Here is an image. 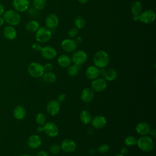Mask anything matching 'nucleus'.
Returning a JSON list of instances; mask_svg holds the SVG:
<instances>
[{"label": "nucleus", "instance_id": "1", "mask_svg": "<svg viewBox=\"0 0 156 156\" xmlns=\"http://www.w3.org/2000/svg\"><path fill=\"white\" fill-rule=\"evenodd\" d=\"M93 63L94 66L100 68H105L109 63L110 57L107 52L100 50L97 51L93 56Z\"/></svg>", "mask_w": 156, "mask_h": 156}, {"label": "nucleus", "instance_id": "2", "mask_svg": "<svg viewBox=\"0 0 156 156\" xmlns=\"http://www.w3.org/2000/svg\"><path fill=\"white\" fill-rule=\"evenodd\" d=\"M2 18L4 22L12 26H17L21 22V16L19 13L12 9H9L4 12L2 15Z\"/></svg>", "mask_w": 156, "mask_h": 156}, {"label": "nucleus", "instance_id": "3", "mask_svg": "<svg viewBox=\"0 0 156 156\" xmlns=\"http://www.w3.org/2000/svg\"><path fill=\"white\" fill-rule=\"evenodd\" d=\"M52 37L51 30L46 27H40L35 34V39L37 42L40 43H45L48 42Z\"/></svg>", "mask_w": 156, "mask_h": 156}, {"label": "nucleus", "instance_id": "4", "mask_svg": "<svg viewBox=\"0 0 156 156\" xmlns=\"http://www.w3.org/2000/svg\"><path fill=\"white\" fill-rule=\"evenodd\" d=\"M136 144L138 147L144 152H150L154 148V142L152 139L146 135H143L137 140Z\"/></svg>", "mask_w": 156, "mask_h": 156}, {"label": "nucleus", "instance_id": "5", "mask_svg": "<svg viewBox=\"0 0 156 156\" xmlns=\"http://www.w3.org/2000/svg\"><path fill=\"white\" fill-rule=\"evenodd\" d=\"M27 71L29 74L35 78L40 77L44 73L43 66L38 62H32L27 67Z\"/></svg>", "mask_w": 156, "mask_h": 156}, {"label": "nucleus", "instance_id": "6", "mask_svg": "<svg viewBox=\"0 0 156 156\" xmlns=\"http://www.w3.org/2000/svg\"><path fill=\"white\" fill-rule=\"evenodd\" d=\"M155 13L151 9L142 11L138 15V21L145 24H149L155 20Z\"/></svg>", "mask_w": 156, "mask_h": 156}, {"label": "nucleus", "instance_id": "7", "mask_svg": "<svg viewBox=\"0 0 156 156\" xmlns=\"http://www.w3.org/2000/svg\"><path fill=\"white\" fill-rule=\"evenodd\" d=\"M88 58L87 54L83 50H78L73 52L71 57V62L74 64L80 66L81 65L85 63Z\"/></svg>", "mask_w": 156, "mask_h": 156}, {"label": "nucleus", "instance_id": "8", "mask_svg": "<svg viewBox=\"0 0 156 156\" xmlns=\"http://www.w3.org/2000/svg\"><path fill=\"white\" fill-rule=\"evenodd\" d=\"M78 44L76 42L75 40L73 38H66L63 40L61 43L62 49L66 52H73L76 51Z\"/></svg>", "mask_w": 156, "mask_h": 156}, {"label": "nucleus", "instance_id": "9", "mask_svg": "<svg viewBox=\"0 0 156 156\" xmlns=\"http://www.w3.org/2000/svg\"><path fill=\"white\" fill-rule=\"evenodd\" d=\"M43 132L50 137H55L58 134V128L53 122H48L43 125Z\"/></svg>", "mask_w": 156, "mask_h": 156}, {"label": "nucleus", "instance_id": "10", "mask_svg": "<svg viewBox=\"0 0 156 156\" xmlns=\"http://www.w3.org/2000/svg\"><path fill=\"white\" fill-rule=\"evenodd\" d=\"M91 87L94 91H103L107 87V80L104 78H96L91 82Z\"/></svg>", "mask_w": 156, "mask_h": 156}, {"label": "nucleus", "instance_id": "11", "mask_svg": "<svg viewBox=\"0 0 156 156\" xmlns=\"http://www.w3.org/2000/svg\"><path fill=\"white\" fill-rule=\"evenodd\" d=\"M12 5L15 11L23 13L28 10L29 1V0H13Z\"/></svg>", "mask_w": 156, "mask_h": 156}, {"label": "nucleus", "instance_id": "12", "mask_svg": "<svg viewBox=\"0 0 156 156\" xmlns=\"http://www.w3.org/2000/svg\"><path fill=\"white\" fill-rule=\"evenodd\" d=\"M42 57L46 60H52L57 56L56 49L51 46H45L42 47L41 51Z\"/></svg>", "mask_w": 156, "mask_h": 156}, {"label": "nucleus", "instance_id": "13", "mask_svg": "<svg viewBox=\"0 0 156 156\" xmlns=\"http://www.w3.org/2000/svg\"><path fill=\"white\" fill-rule=\"evenodd\" d=\"M59 23V20L57 15L54 13L48 14L45 18V24L46 27L51 29H55Z\"/></svg>", "mask_w": 156, "mask_h": 156}, {"label": "nucleus", "instance_id": "14", "mask_svg": "<svg viewBox=\"0 0 156 156\" xmlns=\"http://www.w3.org/2000/svg\"><path fill=\"white\" fill-rule=\"evenodd\" d=\"M60 147L65 152H72L76 149V144L73 140L66 138L62 141Z\"/></svg>", "mask_w": 156, "mask_h": 156}, {"label": "nucleus", "instance_id": "15", "mask_svg": "<svg viewBox=\"0 0 156 156\" xmlns=\"http://www.w3.org/2000/svg\"><path fill=\"white\" fill-rule=\"evenodd\" d=\"M60 103L57 100L50 101L46 105L47 112L51 116L56 115L60 110Z\"/></svg>", "mask_w": 156, "mask_h": 156}, {"label": "nucleus", "instance_id": "16", "mask_svg": "<svg viewBox=\"0 0 156 156\" xmlns=\"http://www.w3.org/2000/svg\"><path fill=\"white\" fill-rule=\"evenodd\" d=\"M130 11L134 21H138V15L142 12V4L139 1H134L130 6Z\"/></svg>", "mask_w": 156, "mask_h": 156}, {"label": "nucleus", "instance_id": "17", "mask_svg": "<svg viewBox=\"0 0 156 156\" xmlns=\"http://www.w3.org/2000/svg\"><path fill=\"white\" fill-rule=\"evenodd\" d=\"M85 75L88 79L94 80L100 75V69L94 65H91L87 68Z\"/></svg>", "mask_w": 156, "mask_h": 156}, {"label": "nucleus", "instance_id": "18", "mask_svg": "<svg viewBox=\"0 0 156 156\" xmlns=\"http://www.w3.org/2000/svg\"><path fill=\"white\" fill-rule=\"evenodd\" d=\"M91 125L94 128L100 129L103 128L105 126L107 123V120L104 116L102 115H98L91 119Z\"/></svg>", "mask_w": 156, "mask_h": 156}, {"label": "nucleus", "instance_id": "19", "mask_svg": "<svg viewBox=\"0 0 156 156\" xmlns=\"http://www.w3.org/2000/svg\"><path fill=\"white\" fill-rule=\"evenodd\" d=\"M3 35L4 37L9 40L15 39L17 36V32L12 26H7L3 29Z\"/></svg>", "mask_w": 156, "mask_h": 156}, {"label": "nucleus", "instance_id": "20", "mask_svg": "<svg viewBox=\"0 0 156 156\" xmlns=\"http://www.w3.org/2000/svg\"><path fill=\"white\" fill-rule=\"evenodd\" d=\"M94 98V91L91 88H84L80 94V99L84 102H90Z\"/></svg>", "mask_w": 156, "mask_h": 156}, {"label": "nucleus", "instance_id": "21", "mask_svg": "<svg viewBox=\"0 0 156 156\" xmlns=\"http://www.w3.org/2000/svg\"><path fill=\"white\" fill-rule=\"evenodd\" d=\"M13 115L16 119L21 120L26 115V110L23 105H16L13 110Z\"/></svg>", "mask_w": 156, "mask_h": 156}, {"label": "nucleus", "instance_id": "22", "mask_svg": "<svg viewBox=\"0 0 156 156\" xmlns=\"http://www.w3.org/2000/svg\"><path fill=\"white\" fill-rule=\"evenodd\" d=\"M41 144V138L37 135H32L27 139V145L32 149L38 148Z\"/></svg>", "mask_w": 156, "mask_h": 156}, {"label": "nucleus", "instance_id": "23", "mask_svg": "<svg viewBox=\"0 0 156 156\" xmlns=\"http://www.w3.org/2000/svg\"><path fill=\"white\" fill-rule=\"evenodd\" d=\"M151 129L149 124L146 122H139L136 126V132L142 136L149 134Z\"/></svg>", "mask_w": 156, "mask_h": 156}, {"label": "nucleus", "instance_id": "24", "mask_svg": "<svg viewBox=\"0 0 156 156\" xmlns=\"http://www.w3.org/2000/svg\"><path fill=\"white\" fill-rule=\"evenodd\" d=\"M57 63L60 67L68 68L71 65V59L66 54H62L57 58Z\"/></svg>", "mask_w": 156, "mask_h": 156}, {"label": "nucleus", "instance_id": "25", "mask_svg": "<svg viewBox=\"0 0 156 156\" xmlns=\"http://www.w3.org/2000/svg\"><path fill=\"white\" fill-rule=\"evenodd\" d=\"M39 23L36 20H30L26 24V29L27 32L34 33L36 32L40 27Z\"/></svg>", "mask_w": 156, "mask_h": 156}, {"label": "nucleus", "instance_id": "26", "mask_svg": "<svg viewBox=\"0 0 156 156\" xmlns=\"http://www.w3.org/2000/svg\"><path fill=\"white\" fill-rule=\"evenodd\" d=\"M92 117L90 112L88 110H83L80 114V119L84 124H88L91 121Z\"/></svg>", "mask_w": 156, "mask_h": 156}, {"label": "nucleus", "instance_id": "27", "mask_svg": "<svg viewBox=\"0 0 156 156\" xmlns=\"http://www.w3.org/2000/svg\"><path fill=\"white\" fill-rule=\"evenodd\" d=\"M117 77V72L113 68H110L108 70L106 69L104 78L107 81L114 80Z\"/></svg>", "mask_w": 156, "mask_h": 156}, {"label": "nucleus", "instance_id": "28", "mask_svg": "<svg viewBox=\"0 0 156 156\" xmlns=\"http://www.w3.org/2000/svg\"><path fill=\"white\" fill-rule=\"evenodd\" d=\"M41 77L43 78V80L47 83H53L56 80V76L52 71H48L44 73Z\"/></svg>", "mask_w": 156, "mask_h": 156}, {"label": "nucleus", "instance_id": "29", "mask_svg": "<svg viewBox=\"0 0 156 156\" xmlns=\"http://www.w3.org/2000/svg\"><path fill=\"white\" fill-rule=\"evenodd\" d=\"M80 66L74 64L68 67L67 73L70 77H74L77 76L79 71H80Z\"/></svg>", "mask_w": 156, "mask_h": 156}, {"label": "nucleus", "instance_id": "30", "mask_svg": "<svg viewBox=\"0 0 156 156\" xmlns=\"http://www.w3.org/2000/svg\"><path fill=\"white\" fill-rule=\"evenodd\" d=\"M46 4V0H32V5L34 8L37 10H43Z\"/></svg>", "mask_w": 156, "mask_h": 156}, {"label": "nucleus", "instance_id": "31", "mask_svg": "<svg viewBox=\"0 0 156 156\" xmlns=\"http://www.w3.org/2000/svg\"><path fill=\"white\" fill-rule=\"evenodd\" d=\"M85 23H86L84 18L81 16H77L74 21L75 27H76L77 29H83L85 26Z\"/></svg>", "mask_w": 156, "mask_h": 156}, {"label": "nucleus", "instance_id": "32", "mask_svg": "<svg viewBox=\"0 0 156 156\" xmlns=\"http://www.w3.org/2000/svg\"><path fill=\"white\" fill-rule=\"evenodd\" d=\"M137 139L133 136H128L124 140V144L127 146H134L136 144Z\"/></svg>", "mask_w": 156, "mask_h": 156}, {"label": "nucleus", "instance_id": "33", "mask_svg": "<svg viewBox=\"0 0 156 156\" xmlns=\"http://www.w3.org/2000/svg\"><path fill=\"white\" fill-rule=\"evenodd\" d=\"M46 118L45 115L42 113H38L36 115L35 121L39 126H43L45 124Z\"/></svg>", "mask_w": 156, "mask_h": 156}, {"label": "nucleus", "instance_id": "34", "mask_svg": "<svg viewBox=\"0 0 156 156\" xmlns=\"http://www.w3.org/2000/svg\"><path fill=\"white\" fill-rule=\"evenodd\" d=\"M78 34H79V29H77L75 27H71L68 32V35L70 38H73L76 37Z\"/></svg>", "mask_w": 156, "mask_h": 156}, {"label": "nucleus", "instance_id": "35", "mask_svg": "<svg viewBox=\"0 0 156 156\" xmlns=\"http://www.w3.org/2000/svg\"><path fill=\"white\" fill-rule=\"evenodd\" d=\"M61 150V147L57 144H53L49 147V151L52 154H57L60 152Z\"/></svg>", "mask_w": 156, "mask_h": 156}, {"label": "nucleus", "instance_id": "36", "mask_svg": "<svg viewBox=\"0 0 156 156\" xmlns=\"http://www.w3.org/2000/svg\"><path fill=\"white\" fill-rule=\"evenodd\" d=\"M109 149H110V147L108 144H102L98 147V151L99 152H100L101 154H105V153L109 151Z\"/></svg>", "mask_w": 156, "mask_h": 156}, {"label": "nucleus", "instance_id": "37", "mask_svg": "<svg viewBox=\"0 0 156 156\" xmlns=\"http://www.w3.org/2000/svg\"><path fill=\"white\" fill-rule=\"evenodd\" d=\"M32 48L34 51H35L36 52H38V51H41L42 46L41 45V43H40L38 42H36V43H34L32 44Z\"/></svg>", "mask_w": 156, "mask_h": 156}, {"label": "nucleus", "instance_id": "38", "mask_svg": "<svg viewBox=\"0 0 156 156\" xmlns=\"http://www.w3.org/2000/svg\"><path fill=\"white\" fill-rule=\"evenodd\" d=\"M43 68H44V71L46 72L51 71L54 69V66L51 63H48L43 66Z\"/></svg>", "mask_w": 156, "mask_h": 156}, {"label": "nucleus", "instance_id": "39", "mask_svg": "<svg viewBox=\"0 0 156 156\" xmlns=\"http://www.w3.org/2000/svg\"><path fill=\"white\" fill-rule=\"evenodd\" d=\"M66 98V95L65 94H63V93H61L57 97V101L59 103H62V102L65 101Z\"/></svg>", "mask_w": 156, "mask_h": 156}, {"label": "nucleus", "instance_id": "40", "mask_svg": "<svg viewBox=\"0 0 156 156\" xmlns=\"http://www.w3.org/2000/svg\"><path fill=\"white\" fill-rule=\"evenodd\" d=\"M120 152H121V154L125 155H126V154H127L128 150H127V149L126 147H122L121 148Z\"/></svg>", "mask_w": 156, "mask_h": 156}, {"label": "nucleus", "instance_id": "41", "mask_svg": "<svg viewBox=\"0 0 156 156\" xmlns=\"http://www.w3.org/2000/svg\"><path fill=\"white\" fill-rule=\"evenodd\" d=\"M76 42L77 43V44H80L83 42V38L81 36H77L75 40Z\"/></svg>", "mask_w": 156, "mask_h": 156}, {"label": "nucleus", "instance_id": "42", "mask_svg": "<svg viewBox=\"0 0 156 156\" xmlns=\"http://www.w3.org/2000/svg\"><path fill=\"white\" fill-rule=\"evenodd\" d=\"M37 156H49V155L46 152L44 151H40L37 153Z\"/></svg>", "mask_w": 156, "mask_h": 156}, {"label": "nucleus", "instance_id": "43", "mask_svg": "<svg viewBox=\"0 0 156 156\" xmlns=\"http://www.w3.org/2000/svg\"><path fill=\"white\" fill-rule=\"evenodd\" d=\"M149 133L151 135V136H152L154 138H155V136H156V130H155V129L154 128L152 129H151V130L149 132Z\"/></svg>", "mask_w": 156, "mask_h": 156}, {"label": "nucleus", "instance_id": "44", "mask_svg": "<svg viewBox=\"0 0 156 156\" xmlns=\"http://www.w3.org/2000/svg\"><path fill=\"white\" fill-rule=\"evenodd\" d=\"M5 12V8L2 4L0 3V16H2Z\"/></svg>", "mask_w": 156, "mask_h": 156}, {"label": "nucleus", "instance_id": "45", "mask_svg": "<svg viewBox=\"0 0 156 156\" xmlns=\"http://www.w3.org/2000/svg\"><path fill=\"white\" fill-rule=\"evenodd\" d=\"M37 131L38 133L43 132V127H41V126H39V127H38L37 128Z\"/></svg>", "mask_w": 156, "mask_h": 156}, {"label": "nucleus", "instance_id": "46", "mask_svg": "<svg viewBox=\"0 0 156 156\" xmlns=\"http://www.w3.org/2000/svg\"><path fill=\"white\" fill-rule=\"evenodd\" d=\"M4 20L3 18L1 16H0V27L2 26L4 24Z\"/></svg>", "mask_w": 156, "mask_h": 156}, {"label": "nucleus", "instance_id": "47", "mask_svg": "<svg viewBox=\"0 0 156 156\" xmlns=\"http://www.w3.org/2000/svg\"><path fill=\"white\" fill-rule=\"evenodd\" d=\"M90 0H77V1L80 4H85Z\"/></svg>", "mask_w": 156, "mask_h": 156}, {"label": "nucleus", "instance_id": "48", "mask_svg": "<svg viewBox=\"0 0 156 156\" xmlns=\"http://www.w3.org/2000/svg\"><path fill=\"white\" fill-rule=\"evenodd\" d=\"M20 156H31V155H29V154H23L20 155Z\"/></svg>", "mask_w": 156, "mask_h": 156}, {"label": "nucleus", "instance_id": "49", "mask_svg": "<svg viewBox=\"0 0 156 156\" xmlns=\"http://www.w3.org/2000/svg\"><path fill=\"white\" fill-rule=\"evenodd\" d=\"M115 156H125V155H122V154H118V155H115Z\"/></svg>", "mask_w": 156, "mask_h": 156}]
</instances>
